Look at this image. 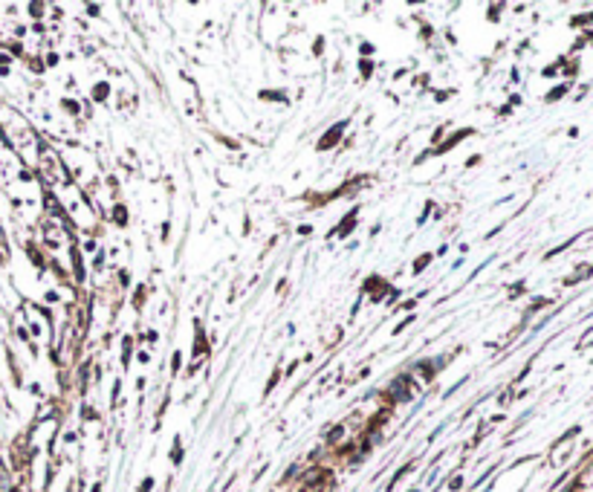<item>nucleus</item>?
I'll use <instances>...</instances> for the list:
<instances>
[]
</instances>
